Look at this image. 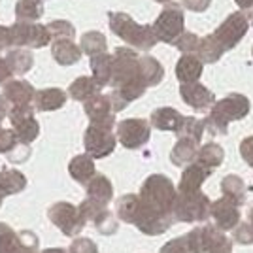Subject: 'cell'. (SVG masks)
Segmentation results:
<instances>
[{
	"label": "cell",
	"instance_id": "3957f363",
	"mask_svg": "<svg viewBox=\"0 0 253 253\" xmlns=\"http://www.w3.org/2000/svg\"><path fill=\"white\" fill-rule=\"evenodd\" d=\"M234 240L238 244H253V225L252 223H240L234 229Z\"/></svg>",
	"mask_w": 253,
	"mask_h": 253
},
{
	"label": "cell",
	"instance_id": "277c9868",
	"mask_svg": "<svg viewBox=\"0 0 253 253\" xmlns=\"http://www.w3.org/2000/svg\"><path fill=\"white\" fill-rule=\"evenodd\" d=\"M250 223H252V225H253V208H252V210H250Z\"/></svg>",
	"mask_w": 253,
	"mask_h": 253
},
{
	"label": "cell",
	"instance_id": "6da1fadb",
	"mask_svg": "<svg viewBox=\"0 0 253 253\" xmlns=\"http://www.w3.org/2000/svg\"><path fill=\"white\" fill-rule=\"evenodd\" d=\"M189 248L193 253H231L232 250L231 240L213 227L197 229L189 234Z\"/></svg>",
	"mask_w": 253,
	"mask_h": 253
},
{
	"label": "cell",
	"instance_id": "7a4b0ae2",
	"mask_svg": "<svg viewBox=\"0 0 253 253\" xmlns=\"http://www.w3.org/2000/svg\"><path fill=\"white\" fill-rule=\"evenodd\" d=\"M213 217H215V221H217V227L221 229V231H234L238 225H240V213H238V208L234 206V204H229V202L225 201H219L215 206H213Z\"/></svg>",
	"mask_w": 253,
	"mask_h": 253
}]
</instances>
